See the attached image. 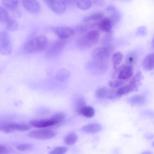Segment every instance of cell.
I'll return each instance as SVG.
<instances>
[{"instance_id": "cell-5", "label": "cell", "mask_w": 154, "mask_h": 154, "mask_svg": "<svg viewBox=\"0 0 154 154\" xmlns=\"http://www.w3.org/2000/svg\"><path fill=\"white\" fill-rule=\"evenodd\" d=\"M114 69L113 76L117 77L119 79L125 81L130 79L133 75V70L131 65L127 64Z\"/></svg>"}, {"instance_id": "cell-38", "label": "cell", "mask_w": 154, "mask_h": 154, "mask_svg": "<svg viewBox=\"0 0 154 154\" xmlns=\"http://www.w3.org/2000/svg\"><path fill=\"white\" fill-rule=\"evenodd\" d=\"M14 16L17 17H19L21 16V13L20 11L17 9V8L12 11Z\"/></svg>"}, {"instance_id": "cell-34", "label": "cell", "mask_w": 154, "mask_h": 154, "mask_svg": "<svg viewBox=\"0 0 154 154\" xmlns=\"http://www.w3.org/2000/svg\"><path fill=\"white\" fill-rule=\"evenodd\" d=\"M142 114L143 115L149 117L154 118V111L147 109L142 112Z\"/></svg>"}, {"instance_id": "cell-22", "label": "cell", "mask_w": 154, "mask_h": 154, "mask_svg": "<svg viewBox=\"0 0 154 154\" xmlns=\"http://www.w3.org/2000/svg\"><path fill=\"white\" fill-rule=\"evenodd\" d=\"M92 3L91 0H78L77 6L81 10H86L91 8Z\"/></svg>"}, {"instance_id": "cell-19", "label": "cell", "mask_w": 154, "mask_h": 154, "mask_svg": "<svg viewBox=\"0 0 154 154\" xmlns=\"http://www.w3.org/2000/svg\"><path fill=\"white\" fill-rule=\"evenodd\" d=\"M110 90L105 87H101L96 91L95 94L96 97L99 99H109Z\"/></svg>"}, {"instance_id": "cell-14", "label": "cell", "mask_w": 154, "mask_h": 154, "mask_svg": "<svg viewBox=\"0 0 154 154\" xmlns=\"http://www.w3.org/2000/svg\"><path fill=\"white\" fill-rule=\"evenodd\" d=\"M113 25L112 21L109 17L103 18L98 24V27L102 31L106 32H109L111 30Z\"/></svg>"}, {"instance_id": "cell-9", "label": "cell", "mask_w": 154, "mask_h": 154, "mask_svg": "<svg viewBox=\"0 0 154 154\" xmlns=\"http://www.w3.org/2000/svg\"><path fill=\"white\" fill-rule=\"evenodd\" d=\"M50 9L57 14L63 13L67 5L63 0H44Z\"/></svg>"}, {"instance_id": "cell-27", "label": "cell", "mask_w": 154, "mask_h": 154, "mask_svg": "<svg viewBox=\"0 0 154 154\" xmlns=\"http://www.w3.org/2000/svg\"><path fill=\"white\" fill-rule=\"evenodd\" d=\"M9 14L6 10L4 7H0V21L2 23H5L10 18Z\"/></svg>"}, {"instance_id": "cell-30", "label": "cell", "mask_w": 154, "mask_h": 154, "mask_svg": "<svg viewBox=\"0 0 154 154\" xmlns=\"http://www.w3.org/2000/svg\"><path fill=\"white\" fill-rule=\"evenodd\" d=\"M67 151V147L64 146H60L55 148L51 151L50 154H64Z\"/></svg>"}, {"instance_id": "cell-42", "label": "cell", "mask_w": 154, "mask_h": 154, "mask_svg": "<svg viewBox=\"0 0 154 154\" xmlns=\"http://www.w3.org/2000/svg\"><path fill=\"white\" fill-rule=\"evenodd\" d=\"M152 146L153 147H154V141H153L152 143Z\"/></svg>"}, {"instance_id": "cell-29", "label": "cell", "mask_w": 154, "mask_h": 154, "mask_svg": "<svg viewBox=\"0 0 154 154\" xmlns=\"http://www.w3.org/2000/svg\"><path fill=\"white\" fill-rule=\"evenodd\" d=\"M85 105V100L82 97L79 98L75 103L76 111L79 114L80 110Z\"/></svg>"}, {"instance_id": "cell-2", "label": "cell", "mask_w": 154, "mask_h": 154, "mask_svg": "<svg viewBox=\"0 0 154 154\" xmlns=\"http://www.w3.org/2000/svg\"><path fill=\"white\" fill-rule=\"evenodd\" d=\"M68 39L60 38L52 42L46 50V56L54 57L59 55L64 49Z\"/></svg>"}, {"instance_id": "cell-6", "label": "cell", "mask_w": 154, "mask_h": 154, "mask_svg": "<svg viewBox=\"0 0 154 154\" xmlns=\"http://www.w3.org/2000/svg\"><path fill=\"white\" fill-rule=\"evenodd\" d=\"M111 51V49L109 47H98L93 51L92 56L95 60L105 61L110 56Z\"/></svg>"}, {"instance_id": "cell-23", "label": "cell", "mask_w": 154, "mask_h": 154, "mask_svg": "<svg viewBox=\"0 0 154 154\" xmlns=\"http://www.w3.org/2000/svg\"><path fill=\"white\" fill-rule=\"evenodd\" d=\"M77 135L74 133H70L64 137V141L66 144L71 145L74 144L78 140Z\"/></svg>"}, {"instance_id": "cell-36", "label": "cell", "mask_w": 154, "mask_h": 154, "mask_svg": "<svg viewBox=\"0 0 154 154\" xmlns=\"http://www.w3.org/2000/svg\"><path fill=\"white\" fill-rule=\"evenodd\" d=\"M8 149L6 147L3 145H0V154H4L8 153Z\"/></svg>"}, {"instance_id": "cell-39", "label": "cell", "mask_w": 154, "mask_h": 154, "mask_svg": "<svg viewBox=\"0 0 154 154\" xmlns=\"http://www.w3.org/2000/svg\"><path fill=\"white\" fill-rule=\"evenodd\" d=\"M145 137L147 139L151 140L154 139V135L150 133H146L145 134Z\"/></svg>"}, {"instance_id": "cell-21", "label": "cell", "mask_w": 154, "mask_h": 154, "mask_svg": "<svg viewBox=\"0 0 154 154\" xmlns=\"http://www.w3.org/2000/svg\"><path fill=\"white\" fill-rule=\"evenodd\" d=\"M3 6L6 8L12 11L17 8L19 0H1Z\"/></svg>"}, {"instance_id": "cell-25", "label": "cell", "mask_w": 154, "mask_h": 154, "mask_svg": "<svg viewBox=\"0 0 154 154\" xmlns=\"http://www.w3.org/2000/svg\"><path fill=\"white\" fill-rule=\"evenodd\" d=\"M5 24L7 29L10 31H14L16 30L18 27L17 22L14 19L11 17Z\"/></svg>"}, {"instance_id": "cell-15", "label": "cell", "mask_w": 154, "mask_h": 154, "mask_svg": "<svg viewBox=\"0 0 154 154\" xmlns=\"http://www.w3.org/2000/svg\"><path fill=\"white\" fill-rule=\"evenodd\" d=\"M102 129L101 125L98 123L90 124L82 127L81 130L83 132L88 134H94L100 131Z\"/></svg>"}, {"instance_id": "cell-17", "label": "cell", "mask_w": 154, "mask_h": 154, "mask_svg": "<svg viewBox=\"0 0 154 154\" xmlns=\"http://www.w3.org/2000/svg\"><path fill=\"white\" fill-rule=\"evenodd\" d=\"M137 90L129 83L126 85L122 86L116 90L117 94L119 97L126 95L131 92Z\"/></svg>"}, {"instance_id": "cell-20", "label": "cell", "mask_w": 154, "mask_h": 154, "mask_svg": "<svg viewBox=\"0 0 154 154\" xmlns=\"http://www.w3.org/2000/svg\"><path fill=\"white\" fill-rule=\"evenodd\" d=\"M70 75L69 72L64 69H61L57 72L55 77L58 80L63 82L68 79Z\"/></svg>"}, {"instance_id": "cell-3", "label": "cell", "mask_w": 154, "mask_h": 154, "mask_svg": "<svg viewBox=\"0 0 154 154\" xmlns=\"http://www.w3.org/2000/svg\"><path fill=\"white\" fill-rule=\"evenodd\" d=\"M100 33L97 30H91L81 38L79 42L80 45L84 47H89L96 44L98 41Z\"/></svg>"}, {"instance_id": "cell-18", "label": "cell", "mask_w": 154, "mask_h": 154, "mask_svg": "<svg viewBox=\"0 0 154 154\" xmlns=\"http://www.w3.org/2000/svg\"><path fill=\"white\" fill-rule=\"evenodd\" d=\"M95 113V110L92 107L86 105L80 110L79 113V114L82 116L88 118L93 117Z\"/></svg>"}, {"instance_id": "cell-33", "label": "cell", "mask_w": 154, "mask_h": 154, "mask_svg": "<svg viewBox=\"0 0 154 154\" xmlns=\"http://www.w3.org/2000/svg\"><path fill=\"white\" fill-rule=\"evenodd\" d=\"M136 59V56L133 53L129 54L126 58V62L127 64L131 65L135 62Z\"/></svg>"}, {"instance_id": "cell-28", "label": "cell", "mask_w": 154, "mask_h": 154, "mask_svg": "<svg viewBox=\"0 0 154 154\" xmlns=\"http://www.w3.org/2000/svg\"><path fill=\"white\" fill-rule=\"evenodd\" d=\"M124 83V80L118 79L109 81L108 85L110 87L115 88L122 87Z\"/></svg>"}, {"instance_id": "cell-41", "label": "cell", "mask_w": 154, "mask_h": 154, "mask_svg": "<svg viewBox=\"0 0 154 154\" xmlns=\"http://www.w3.org/2000/svg\"><path fill=\"white\" fill-rule=\"evenodd\" d=\"M152 47L154 48V36L152 41Z\"/></svg>"}, {"instance_id": "cell-35", "label": "cell", "mask_w": 154, "mask_h": 154, "mask_svg": "<svg viewBox=\"0 0 154 154\" xmlns=\"http://www.w3.org/2000/svg\"><path fill=\"white\" fill-rule=\"evenodd\" d=\"M66 5L73 7L77 5L78 0H63Z\"/></svg>"}, {"instance_id": "cell-26", "label": "cell", "mask_w": 154, "mask_h": 154, "mask_svg": "<svg viewBox=\"0 0 154 154\" xmlns=\"http://www.w3.org/2000/svg\"><path fill=\"white\" fill-rule=\"evenodd\" d=\"M104 16V14L101 12L94 13L85 17L83 20L85 22H88L92 20H96L102 19Z\"/></svg>"}, {"instance_id": "cell-40", "label": "cell", "mask_w": 154, "mask_h": 154, "mask_svg": "<svg viewBox=\"0 0 154 154\" xmlns=\"http://www.w3.org/2000/svg\"><path fill=\"white\" fill-rule=\"evenodd\" d=\"M142 153L143 154H151L152 153L151 151L147 150L143 151Z\"/></svg>"}, {"instance_id": "cell-16", "label": "cell", "mask_w": 154, "mask_h": 154, "mask_svg": "<svg viewBox=\"0 0 154 154\" xmlns=\"http://www.w3.org/2000/svg\"><path fill=\"white\" fill-rule=\"evenodd\" d=\"M144 68L147 70L154 69V53L147 55L144 59L143 62Z\"/></svg>"}, {"instance_id": "cell-24", "label": "cell", "mask_w": 154, "mask_h": 154, "mask_svg": "<svg viewBox=\"0 0 154 154\" xmlns=\"http://www.w3.org/2000/svg\"><path fill=\"white\" fill-rule=\"evenodd\" d=\"M123 59V54L120 52H117L115 53L112 58V61L114 68L118 67L121 63Z\"/></svg>"}, {"instance_id": "cell-10", "label": "cell", "mask_w": 154, "mask_h": 154, "mask_svg": "<svg viewBox=\"0 0 154 154\" xmlns=\"http://www.w3.org/2000/svg\"><path fill=\"white\" fill-rule=\"evenodd\" d=\"M52 30L60 38L63 39H68L75 33L73 28L67 26L54 27L52 28Z\"/></svg>"}, {"instance_id": "cell-8", "label": "cell", "mask_w": 154, "mask_h": 154, "mask_svg": "<svg viewBox=\"0 0 154 154\" xmlns=\"http://www.w3.org/2000/svg\"><path fill=\"white\" fill-rule=\"evenodd\" d=\"M56 135L54 131L48 129L35 130L29 132L28 135L30 138L39 139H47L52 138Z\"/></svg>"}, {"instance_id": "cell-12", "label": "cell", "mask_w": 154, "mask_h": 154, "mask_svg": "<svg viewBox=\"0 0 154 154\" xmlns=\"http://www.w3.org/2000/svg\"><path fill=\"white\" fill-rule=\"evenodd\" d=\"M23 5L28 12L33 14L38 13L40 10V5L36 0H22Z\"/></svg>"}, {"instance_id": "cell-31", "label": "cell", "mask_w": 154, "mask_h": 154, "mask_svg": "<svg viewBox=\"0 0 154 154\" xmlns=\"http://www.w3.org/2000/svg\"><path fill=\"white\" fill-rule=\"evenodd\" d=\"M111 13V15L109 17L111 20L113 25L119 21L120 17L119 13L116 11Z\"/></svg>"}, {"instance_id": "cell-37", "label": "cell", "mask_w": 154, "mask_h": 154, "mask_svg": "<svg viewBox=\"0 0 154 154\" xmlns=\"http://www.w3.org/2000/svg\"><path fill=\"white\" fill-rule=\"evenodd\" d=\"M106 10L107 11L110 12H112L116 11V7L112 5H110L108 6L106 8Z\"/></svg>"}, {"instance_id": "cell-13", "label": "cell", "mask_w": 154, "mask_h": 154, "mask_svg": "<svg viewBox=\"0 0 154 154\" xmlns=\"http://www.w3.org/2000/svg\"><path fill=\"white\" fill-rule=\"evenodd\" d=\"M128 101L132 106H142L146 104L147 98L143 94H137L130 97L128 99Z\"/></svg>"}, {"instance_id": "cell-4", "label": "cell", "mask_w": 154, "mask_h": 154, "mask_svg": "<svg viewBox=\"0 0 154 154\" xmlns=\"http://www.w3.org/2000/svg\"><path fill=\"white\" fill-rule=\"evenodd\" d=\"M12 48L10 37L6 31L0 32V54L4 55L11 54Z\"/></svg>"}, {"instance_id": "cell-11", "label": "cell", "mask_w": 154, "mask_h": 154, "mask_svg": "<svg viewBox=\"0 0 154 154\" xmlns=\"http://www.w3.org/2000/svg\"><path fill=\"white\" fill-rule=\"evenodd\" d=\"M30 123L32 126L38 128L47 127L59 123L52 116L49 119L32 120L30 122Z\"/></svg>"}, {"instance_id": "cell-1", "label": "cell", "mask_w": 154, "mask_h": 154, "mask_svg": "<svg viewBox=\"0 0 154 154\" xmlns=\"http://www.w3.org/2000/svg\"><path fill=\"white\" fill-rule=\"evenodd\" d=\"M48 43L47 37L44 35L35 37L29 40L25 44L24 49L28 53H33L40 52L47 47Z\"/></svg>"}, {"instance_id": "cell-7", "label": "cell", "mask_w": 154, "mask_h": 154, "mask_svg": "<svg viewBox=\"0 0 154 154\" xmlns=\"http://www.w3.org/2000/svg\"><path fill=\"white\" fill-rule=\"evenodd\" d=\"M30 128V127L28 125L13 123H6L1 125L0 126V130L6 133H10L16 131H26Z\"/></svg>"}, {"instance_id": "cell-32", "label": "cell", "mask_w": 154, "mask_h": 154, "mask_svg": "<svg viewBox=\"0 0 154 154\" xmlns=\"http://www.w3.org/2000/svg\"><path fill=\"white\" fill-rule=\"evenodd\" d=\"M32 147L31 144H23L18 145L17 148L19 150L23 151L31 149Z\"/></svg>"}]
</instances>
